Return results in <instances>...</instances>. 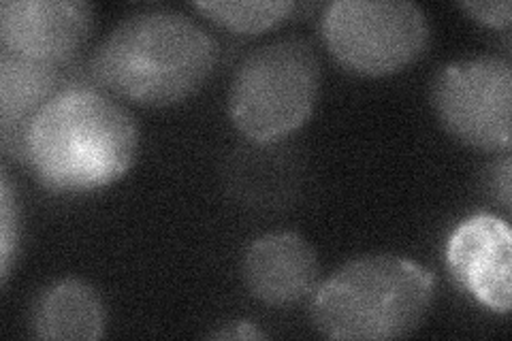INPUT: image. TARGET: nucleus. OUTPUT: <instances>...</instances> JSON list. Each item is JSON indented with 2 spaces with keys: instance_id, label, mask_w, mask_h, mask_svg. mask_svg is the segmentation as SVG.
I'll return each mask as SVG.
<instances>
[{
  "instance_id": "nucleus-1",
  "label": "nucleus",
  "mask_w": 512,
  "mask_h": 341,
  "mask_svg": "<svg viewBox=\"0 0 512 341\" xmlns=\"http://www.w3.org/2000/svg\"><path fill=\"white\" fill-rule=\"evenodd\" d=\"M137 150L131 113L103 90L69 86L28 122L18 160L50 192L84 194L122 180Z\"/></svg>"
},
{
  "instance_id": "nucleus-2",
  "label": "nucleus",
  "mask_w": 512,
  "mask_h": 341,
  "mask_svg": "<svg viewBox=\"0 0 512 341\" xmlns=\"http://www.w3.org/2000/svg\"><path fill=\"white\" fill-rule=\"evenodd\" d=\"M218 64V45L201 24L171 9L128 15L96 47V86L141 107L178 105L201 90Z\"/></svg>"
},
{
  "instance_id": "nucleus-3",
  "label": "nucleus",
  "mask_w": 512,
  "mask_h": 341,
  "mask_svg": "<svg viewBox=\"0 0 512 341\" xmlns=\"http://www.w3.org/2000/svg\"><path fill=\"white\" fill-rule=\"evenodd\" d=\"M434 297L436 278L423 265L397 254H365L316 286L310 316L329 339H399L421 327Z\"/></svg>"
},
{
  "instance_id": "nucleus-4",
  "label": "nucleus",
  "mask_w": 512,
  "mask_h": 341,
  "mask_svg": "<svg viewBox=\"0 0 512 341\" xmlns=\"http://www.w3.org/2000/svg\"><path fill=\"white\" fill-rule=\"evenodd\" d=\"M320 64L312 45L280 39L239 64L229 90V116L250 141L271 143L295 133L312 116Z\"/></svg>"
},
{
  "instance_id": "nucleus-5",
  "label": "nucleus",
  "mask_w": 512,
  "mask_h": 341,
  "mask_svg": "<svg viewBox=\"0 0 512 341\" xmlns=\"http://www.w3.org/2000/svg\"><path fill=\"white\" fill-rule=\"evenodd\" d=\"M327 50L357 75H393L429 47L425 11L410 0H335L323 15Z\"/></svg>"
},
{
  "instance_id": "nucleus-6",
  "label": "nucleus",
  "mask_w": 512,
  "mask_h": 341,
  "mask_svg": "<svg viewBox=\"0 0 512 341\" xmlns=\"http://www.w3.org/2000/svg\"><path fill=\"white\" fill-rule=\"evenodd\" d=\"M431 105L444 131L476 150H508L512 67L498 56L457 60L431 81Z\"/></svg>"
},
{
  "instance_id": "nucleus-7",
  "label": "nucleus",
  "mask_w": 512,
  "mask_h": 341,
  "mask_svg": "<svg viewBox=\"0 0 512 341\" xmlns=\"http://www.w3.org/2000/svg\"><path fill=\"white\" fill-rule=\"evenodd\" d=\"M92 26L94 7L84 0H5L0 5L3 50L58 69L79 54Z\"/></svg>"
},
{
  "instance_id": "nucleus-8",
  "label": "nucleus",
  "mask_w": 512,
  "mask_h": 341,
  "mask_svg": "<svg viewBox=\"0 0 512 341\" xmlns=\"http://www.w3.org/2000/svg\"><path fill=\"white\" fill-rule=\"evenodd\" d=\"M446 267L455 284L495 314L512 303V233L506 220L476 214L448 237Z\"/></svg>"
},
{
  "instance_id": "nucleus-9",
  "label": "nucleus",
  "mask_w": 512,
  "mask_h": 341,
  "mask_svg": "<svg viewBox=\"0 0 512 341\" xmlns=\"http://www.w3.org/2000/svg\"><path fill=\"white\" fill-rule=\"evenodd\" d=\"M244 282L250 295L271 307H286L314 295L318 256L299 233H269L250 243L244 256Z\"/></svg>"
},
{
  "instance_id": "nucleus-10",
  "label": "nucleus",
  "mask_w": 512,
  "mask_h": 341,
  "mask_svg": "<svg viewBox=\"0 0 512 341\" xmlns=\"http://www.w3.org/2000/svg\"><path fill=\"white\" fill-rule=\"evenodd\" d=\"M60 90L64 88L58 67L0 52V133L7 154L20 158L24 128Z\"/></svg>"
},
{
  "instance_id": "nucleus-11",
  "label": "nucleus",
  "mask_w": 512,
  "mask_h": 341,
  "mask_svg": "<svg viewBox=\"0 0 512 341\" xmlns=\"http://www.w3.org/2000/svg\"><path fill=\"white\" fill-rule=\"evenodd\" d=\"M107 310L99 292L84 280H58L41 290L30 314L39 339L96 341L105 335Z\"/></svg>"
},
{
  "instance_id": "nucleus-12",
  "label": "nucleus",
  "mask_w": 512,
  "mask_h": 341,
  "mask_svg": "<svg viewBox=\"0 0 512 341\" xmlns=\"http://www.w3.org/2000/svg\"><path fill=\"white\" fill-rule=\"evenodd\" d=\"M192 7L222 28L242 32V35H259L291 18L297 5L288 0H250V3L214 0V3H195Z\"/></svg>"
},
{
  "instance_id": "nucleus-13",
  "label": "nucleus",
  "mask_w": 512,
  "mask_h": 341,
  "mask_svg": "<svg viewBox=\"0 0 512 341\" xmlns=\"http://www.w3.org/2000/svg\"><path fill=\"white\" fill-rule=\"evenodd\" d=\"M20 239H22V214L18 194L13 190L11 177L7 169H3L0 177V265H3V286L11 275V267L20 252Z\"/></svg>"
},
{
  "instance_id": "nucleus-14",
  "label": "nucleus",
  "mask_w": 512,
  "mask_h": 341,
  "mask_svg": "<svg viewBox=\"0 0 512 341\" xmlns=\"http://www.w3.org/2000/svg\"><path fill=\"white\" fill-rule=\"evenodd\" d=\"M459 9L466 11L472 20L491 26V28H508L512 22V3L510 0H470V3H459Z\"/></svg>"
},
{
  "instance_id": "nucleus-15",
  "label": "nucleus",
  "mask_w": 512,
  "mask_h": 341,
  "mask_svg": "<svg viewBox=\"0 0 512 341\" xmlns=\"http://www.w3.org/2000/svg\"><path fill=\"white\" fill-rule=\"evenodd\" d=\"M510 158L504 156L500 162H495V167L491 171V180H489V188L493 190L495 199H498L502 203V207L506 211H510V194H512V188H510Z\"/></svg>"
},
{
  "instance_id": "nucleus-16",
  "label": "nucleus",
  "mask_w": 512,
  "mask_h": 341,
  "mask_svg": "<svg viewBox=\"0 0 512 341\" xmlns=\"http://www.w3.org/2000/svg\"><path fill=\"white\" fill-rule=\"evenodd\" d=\"M231 327H233V329H229V331H218V333H214L212 337H216V339H265V337H267L259 327H256V324H252V322H248V320L233 322Z\"/></svg>"
}]
</instances>
